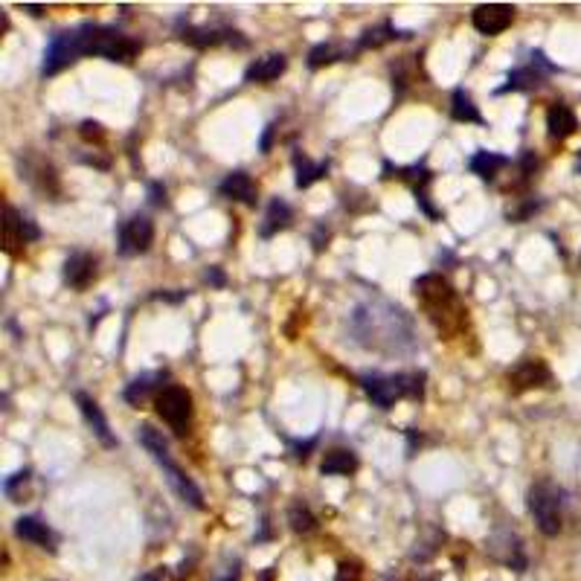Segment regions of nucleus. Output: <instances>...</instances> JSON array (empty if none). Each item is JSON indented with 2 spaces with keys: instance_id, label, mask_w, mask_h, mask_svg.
I'll list each match as a JSON object with an SVG mask.
<instances>
[{
  "instance_id": "nucleus-6",
  "label": "nucleus",
  "mask_w": 581,
  "mask_h": 581,
  "mask_svg": "<svg viewBox=\"0 0 581 581\" xmlns=\"http://www.w3.org/2000/svg\"><path fill=\"white\" fill-rule=\"evenodd\" d=\"M561 491L549 483H538L530 489V512L535 517L538 530L546 538H555L564 526V514H561Z\"/></svg>"
},
{
  "instance_id": "nucleus-40",
  "label": "nucleus",
  "mask_w": 581,
  "mask_h": 581,
  "mask_svg": "<svg viewBox=\"0 0 581 581\" xmlns=\"http://www.w3.org/2000/svg\"><path fill=\"white\" fill-rule=\"evenodd\" d=\"M576 172L581 175V152H578V161H576Z\"/></svg>"
},
{
  "instance_id": "nucleus-26",
  "label": "nucleus",
  "mask_w": 581,
  "mask_h": 581,
  "mask_svg": "<svg viewBox=\"0 0 581 581\" xmlns=\"http://www.w3.org/2000/svg\"><path fill=\"white\" fill-rule=\"evenodd\" d=\"M154 378H161V375H140V378H134V381L125 387V401H129L131 407H143L145 404V398L152 396V389H154Z\"/></svg>"
},
{
  "instance_id": "nucleus-31",
  "label": "nucleus",
  "mask_w": 581,
  "mask_h": 581,
  "mask_svg": "<svg viewBox=\"0 0 581 581\" xmlns=\"http://www.w3.org/2000/svg\"><path fill=\"white\" fill-rule=\"evenodd\" d=\"M337 581H361V564L343 561L341 569H337Z\"/></svg>"
},
{
  "instance_id": "nucleus-12",
  "label": "nucleus",
  "mask_w": 581,
  "mask_h": 581,
  "mask_svg": "<svg viewBox=\"0 0 581 581\" xmlns=\"http://www.w3.org/2000/svg\"><path fill=\"white\" fill-rule=\"evenodd\" d=\"M76 404H79V410H82V416H84V421L93 428V433H97V439L102 442L105 448H116L120 445V439L114 436L111 433V428H108V419H105V413H102V407L93 401L88 393H76Z\"/></svg>"
},
{
  "instance_id": "nucleus-30",
  "label": "nucleus",
  "mask_w": 581,
  "mask_h": 581,
  "mask_svg": "<svg viewBox=\"0 0 581 581\" xmlns=\"http://www.w3.org/2000/svg\"><path fill=\"white\" fill-rule=\"evenodd\" d=\"M79 134H82L88 143H102V137H105L102 125H99V122H93V120H84V122L79 125Z\"/></svg>"
},
{
  "instance_id": "nucleus-1",
  "label": "nucleus",
  "mask_w": 581,
  "mask_h": 581,
  "mask_svg": "<svg viewBox=\"0 0 581 581\" xmlns=\"http://www.w3.org/2000/svg\"><path fill=\"white\" fill-rule=\"evenodd\" d=\"M140 50H143L140 41L120 33V29L102 27V24H82L79 29L59 33L50 41L41 73H44V76H56V73H61L82 56H102L108 61L131 65V61L140 56Z\"/></svg>"
},
{
  "instance_id": "nucleus-32",
  "label": "nucleus",
  "mask_w": 581,
  "mask_h": 581,
  "mask_svg": "<svg viewBox=\"0 0 581 581\" xmlns=\"http://www.w3.org/2000/svg\"><path fill=\"white\" fill-rule=\"evenodd\" d=\"M314 445H317V436L314 439H305V442H291L294 457H297V459H309V451H314Z\"/></svg>"
},
{
  "instance_id": "nucleus-34",
  "label": "nucleus",
  "mask_w": 581,
  "mask_h": 581,
  "mask_svg": "<svg viewBox=\"0 0 581 581\" xmlns=\"http://www.w3.org/2000/svg\"><path fill=\"white\" fill-rule=\"evenodd\" d=\"M204 279H207L209 285H216V288H224V282H227V279H224V271H221V268H209V271L204 273Z\"/></svg>"
},
{
  "instance_id": "nucleus-13",
  "label": "nucleus",
  "mask_w": 581,
  "mask_h": 581,
  "mask_svg": "<svg viewBox=\"0 0 581 581\" xmlns=\"http://www.w3.org/2000/svg\"><path fill=\"white\" fill-rule=\"evenodd\" d=\"M218 192L230 200H239V204H245V207H256V200H259V189L247 172H230L224 181L218 184Z\"/></svg>"
},
{
  "instance_id": "nucleus-2",
  "label": "nucleus",
  "mask_w": 581,
  "mask_h": 581,
  "mask_svg": "<svg viewBox=\"0 0 581 581\" xmlns=\"http://www.w3.org/2000/svg\"><path fill=\"white\" fill-rule=\"evenodd\" d=\"M352 334L364 349L373 352H407L413 346L410 320L398 305L366 302L352 314Z\"/></svg>"
},
{
  "instance_id": "nucleus-27",
  "label": "nucleus",
  "mask_w": 581,
  "mask_h": 581,
  "mask_svg": "<svg viewBox=\"0 0 581 581\" xmlns=\"http://www.w3.org/2000/svg\"><path fill=\"white\" fill-rule=\"evenodd\" d=\"M288 523L297 535H309V532H314V526H317L314 514L305 509V506H294V509L288 512Z\"/></svg>"
},
{
  "instance_id": "nucleus-21",
  "label": "nucleus",
  "mask_w": 581,
  "mask_h": 581,
  "mask_svg": "<svg viewBox=\"0 0 581 581\" xmlns=\"http://www.w3.org/2000/svg\"><path fill=\"white\" fill-rule=\"evenodd\" d=\"M503 166H509V157H503V154H494V152H477L468 161V169L477 177H483V181H494L498 177V172Z\"/></svg>"
},
{
  "instance_id": "nucleus-22",
  "label": "nucleus",
  "mask_w": 581,
  "mask_h": 581,
  "mask_svg": "<svg viewBox=\"0 0 581 581\" xmlns=\"http://www.w3.org/2000/svg\"><path fill=\"white\" fill-rule=\"evenodd\" d=\"M396 38H410V33H401V29H396L393 24L373 27L361 35V41H357V50H378V47L389 44V41H396Z\"/></svg>"
},
{
  "instance_id": "nucleus-14",
  "label": "nucleus",
  "mask_w": 581,
  "mask_h": 581,
  "mask_svg": "<svg viewBox=\"0 0 581 581\" xmlns=\"http://www.w3.org/2000/svg\"><path fill=\"white\" fill-rule=\"evenodd\" d=\"M15 535L24 538V541H29V544L41 546V549H50V553H56V535L50 532V526L41 521V517H33V514L18 517V521H15Z\"/></svg>"
},
{
  "instance_id": "nucleus-20",
  "label": "nucleus",
  "mask_w": 581,
  "mask_h": 581,
  "mask_svg": "<svg viewBox=\"0 0 581 581\" xmlns=\"http://www.w3.org/2000/svg\"><path fill=\"white\" fill-rule=\"evenodd\" d=\"M239 33H218V29H204V27H184L181 29V38L186 44H192L198 50H207V47H218L221 41H236Z\"/></svg>"
},
{
  "instance_id": "nucleus-25",
  "label": "nucleus",
  "mask_w": 581,
  "mask_h": 581,
  "mask_svg": "<svg viewBox=\"0 0 581 581\" xmlns=\"http://www.w3.org/2000/svg\"><path fill=\"white\" fill-rule=\"evenodd\" d=\"M294 166H297V189H309L311 184H317L320 177L329 172V161L323 163H311L305 154H294Z\"/></svg>"
},
{
  "instance_id": "nucleus-5",
  "label": "nucleus",
  "mask_w": 581,
  "mask_h": 581,
  "mask_svg": "<svg viewBox=\"0 0 581 581\" xmlns=\"http://www.w3.org/2000/svg\"><path fill=\"white\" fill-rule=\"evenodd\" d=\"M361 387L375 407L389 410L401 398H425V375L398 373V375H361Z\"/></svg>"
},
{
  "instance_id": "nucleus-15",
  "label": "nucleus",
  "mask_w": 581,
  "mask_h": 581,
  "mask_svg": "<svg viewBox=\"0 0 581 581\" xmlns=\"http://www.w3.org/2000/svg\"><path fill=\"white\" fill-rule=\"evenodd\" d=\"M93 277H97V262H93L90 253H73L65 262V282L70 288L84 291L93 282Z\"/></svg>"
},
{
  "instance_id": "nucleus-24",
  "label": "nucleus",
  "mask_w": 581,
  "mask_h": 581,
  "mask_svg": "<svg viewBox=\"0 0 581 581\" xmlns=\"http://www.w3.org/2000/svg\"><path fill=\"white\" fill-rule=\"evenodd\" d=\"M451 116H453V120H457V122H483V114H480L477 105H474L471 93H468V90H462V88L453 90V99H451Z\"/></svg>"
},
{
  "instance_id": "nucleus-8",
  "label": "nucleus",
  "mask_w": 581,
  "mask_h": 581,
  "mask_svg": "<svg viewBox=\"0 0 581 581\" xmlns=\"http://www.w3.org/2000/svg\"><path fill=\"white\" fill-rule=\"evenodd\" d=\"M41 236V230L35 227L33 218L20 216L15 207H6L4 213V250L9 256H20L24 253V245L27 241H35Z\"/></svg>"
},
{
  "instance_id": "nucleus-23",
  "label": "nucleus",
  "mask_w": 581,
  "mask_h": 581,
  "mask_svg": "<svg viewBox=\"0 0 581 581\" xmlns=\"http://www.w3.org/2000/svg\"><path fill=\"white\" fill-rule=\"evenodd\" d=\"M541 79H544V73L538 70L535 65H532V67H517V70H512V73H509V79H506L503 88H498V93H512V90H532V88H538V84H541Z\"/></svg>"
},
{
  "instance_id": "nucleus-33",
  "label": "nucleus",
  "mask_w": 581,
  "mask_h": 581,
  "mask_svg": "<svg viewBox=\"0 0 581 581\" xmlns=\"http://www.w3.org/2000/svg\"><path fill=\"white\" fill-rule=\"evenodd\" d=\"M149 200L154 207H166V186L163 184H152L149 186Z\"/></svg>"
},
{
  "instance_id": "nucleus-35",
  "label": "nucleus",
  "mask_w": 581,
  "mask_h": 581,
  "mask_svg": "<svg viewBox=\"0 0 581 581\" xmlns=\"http://www.w3.org/2000/svg\"><path fill=\"white\" fill-rule=\"evenodd\" d=\"M273 131H277V125H268V129H265V137H262V143H259L262 154H268V152H271V145H273Z\"/></svg>"
},
{
  "instance_id": "nucleus-38",
  "label": "nucleus",
  "mask_w": 581,
  "mask_h": 581,
  "mask_svg": "<svg viewBox=\"0 0 581 581\" xmlns=\"http://www.w3.org/2000/svg\"><path fill=\"white\" fill-rule=\"evenodd\" d=\"M273 576H277V573H273V569H265V573H262V578H259V581H273Z\"/></svg>"
},
{
  "instance_id": "nucleus-39",
  "label": "nucleus",
  "mask_w": 581,
  "mask_h": 581,
  "mask_svg": "<svg viewBox=\"0 0 581 581\" xmlns=\"http://www.w3.org/2000/svg\"><path fill=\"white\" fill-rule=\"evenodd\" d=\"M143 581H161V573H152V576H145Z\"/></svg>"
},
{
  "instance_id": "nucleus-36",
  "label": "nucleus",
  "mask_w": 581,
  "mask_h": 581,
  "mask_svg": "<svg viewBox=\"0 0 581 581\" xmlns=\"http://www.w3.org/2000/svg\"><path fill=\"white\" fill-rule=\"evenodd\" d=\"M154 300H166V302H181L186 300V291H177V294H166V291H157Z\"/></svg>"
},
{
  "instance_id": "nucleus-37",
  "label": "nucleus",
  "mask_w": 581,
  "mask_h": 581,
  "mask_svg": "<svg viewBox=\"0 0 581 581\" xmlns=\"http://www.w3.org/2000/svg\"><path fill=\"white\" fill-rule=\"evenodd\" d=\"M24 9H27L29 15H35V18L44 15V6H38V4H24Z\"/></svg>"
},
{
  "instance_id": "nucleus-4",
  "label": "nucleus",
  "mask_w": 581,
  "mask_h": 581,
  "mask_svg": "<svg viewBox=\"0 0 581 581\" xmlns=\"http://www.w3.org/2000/svg\"><path fill=\"white\" fill-rule=\"evenodd\" d=\"M137 439H140V445L149 451V457L163 468L166 480H169V485H172V491L177 494V498L192 506V509H204V494H200L198 485L186 477V471L181 468V465H175L172 453H169V442L163 439V430H157L154 425H149V421H143V425L137 428Z\"/></svg>"
},
{
  "instance_id": "nucleus-10",
  "label": "nucleus",
  "mask_w": 581,
  "mask_h": 581,
  "mask_svg": "<svg viewBox=\"0 0 581 581\" xmlns=\"http://www.w3.org/2000/svg\"><path fill=\"white\" fill-rule=\"evenodd\" d=\"M517 9L512 4H483L474 9L471 24L480 35H500L512 27Z\"/></svg>"
},
{
  "instance_id": "nucleus-16",
  "label": "nucleus",
  "mask_w": 581,
  "mask_h": 581,
  "mask_svg": "<svg viewBox=\"0 0 581 581\" xmlns=\"http://www.w3.org/2000/svg\"><path fill=\"white\" fill-rule=\"evenodd\" d=\"M285 70H288V59H285L282 52H271V56H262V59L253 61V65L247 67V73H245V82L268 84L273 79H279Z\"/></svg>"
},
{
  "instance_id": "nucleus-19",
  "label": "nucleus",
  "mask_w": 581,
  "mask_h": 581,
  "mask_svg": "<svg viewBox=\"0 0 581 581\" xmlns=\"http://www.w3.org/2000/svg\"><path fill=\"white\" fill-rule=\"evenodd\" d=\"M320 471H323V477H349V474L357 471V457L352 451L334 448L326 453V459L320 462Z\"/></svg>"
},
{
  "instance_id": "nucleus-7",
  "label": "nucleus",
  "mask_w": 581,
  "mask_h": 581,
  "mask_svg": "<svg viewBox=\"0 0 581 581\" xmlns=\"http://www.w3.org/2000/svg\"><path fill=\"white\" fill-rule=\"evenodd\" d=\"M157 416H161L169 428H172L177 436H184L189 430V421H192V393L184 387H163L154 398Z\"/></svg>"
},
{
  "instance_id": "nucleus-28",
  "label": "nucleus",
  "mask_w": 581,
  "mask_h": 581,
  "mask_svg": "<svg viewBox=\"0 0 581 581\" xmlns=\"http://www.w3.org/2000/svg\"><path fill=\"white\" fill-rule=\"evenodd\" d=\"M341 59V52H337L332 44H317L311 52H309V67L311 70H320L326 65H332V61Z\"/></svg>"
},
{
  "instance_id": "nucleus-3",
  "label": "nucleus",
  "mask_w": 581,
  "mask_h": 581,
  "mask_svg": "<svg viewBox=\"0 0 581 581\" xmlns=\"http://www.w3.org/2000/svg\"><path fill=\"white\" fill-rule=\"evenodd\" d=\"M413 288L419 294L421 305H425L428 317L433 320V326H436L442 334H453L462 329L465 309L457 300V291L451 288L448 279H442L439 273H428V277L416 279Z\"/></svg>"
},
{
  "instance_id": "nucleus-29",
  "label": "nucleus",
  "mask_w": 581,
  "mask_h": 581,
  "mask_svg": "<svg viewBox=\"0 0 581 581\" xmlns=\"http://www.w3.org/2000/svg\"><path fill=\"white\" fill-rule=\"evenodd\" d=\"M27 483H29V471L24 468V471H18V474H12L6 483H4V491H6V498H12V500H18V485H24L27 489Z\"/></svg>"
},
{
  "instance_id": "nucleus-17",
  "label": "nucleus",
  "mask_w": 581,
  "mask_h": 581,
  "mask_svg": "<svg viewBox=\"0 0 581 581\" xmlns=\"http://www.w3.org/2000/svg\"><path fill=\"white\" fill-rule=\"evenodd\" d=\"M578 129V120L569 105L564 102H555L553 108L546 111V131L553 140H567V137H573Z\"/></svg>"
},
{
  "instance_id": "nucleus-9",
  "label": "nucleus",
  "mask_w": 581,
  "mask_h": 581,
  "mask_svg": "<svg viewBox=\"0 0 581 581\" xmlns=\"http://www.w3.org/2000/svg\"><path fill=\"white\" fill-rule=\"evenodd\" d=\"M154 241V224L149 216H134L120 230V256H143Z\"/></svg>"
},
{
  "instance_id": "nucleus-18",
  "label": "nucleus",
  "mask_w": 581,
  "mask_h": 581,
  "mask_svg": "<svg viewBox=\"0 0 581 581\" xmlns=\"http://www.w3.org/2000/svg\"><path fill=\"white\" fill-rule=\"evenodd\" d=\"M291 218H294V209L285 204L282 198H273L268 204V209H265V218H262V224H259V236L273 239L279 230H285L291 224Z\"/></svg>"
},
{
  "instance_id": "nucleus-11",
  "label": "nucleus",
  "mask_w": 581,
  "mask_h": 581,
  "mask_svg": "<svg viewBox=\"0 0 581 581\" xmlns=\"http://www.w3.org/2000/svg\"><path fill=\"white\" fill-rule=\"evenodd\" d=\"M509 387L512 393H526V389H538V387H546L553 381V373L549 366L541 361V357H523L521 364L509 369Z\"/></svg>"
}]
</instances>
